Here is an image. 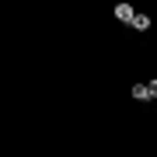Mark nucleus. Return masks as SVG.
<instances>
[{"mask_svg": "<svg viewBox=\"0 0 157 157\" xmlns=\"http://www.w3.org/2000/svg\"><path fill=\"white\" fill-rule=\"evenodd\" d=\"M115 17L119 21H126V25H133V17H136V11L129 4H115Z\"/></svg>", "mask_w": 157, "mask_h": 157, "instance_id": "nucleus-1", "label": "nucleus"}, {"mask_svg": "<svg viewBox=\"0 0 157 157\" xmlns=\"http://www.w3.org/2000/svg\"><path fill=\"white\" fill-rule=\"evenodd\" d=\"M133 98L136 101H150V84H136L133 87Z\"/></svg>", "mask_w": 157, "mask_h": 157, "instance_id": "nucleus-2", "label": "nucleus"}, {"mask_svg": "<svg viewBox=\"0 0 157 157\" xmlns=\"http://www.w3.org/2000/svg\"><path fill=\"white\" fill-rule=\"evenodd\" d=\"M133 28L136 32H147V28H150V17H147V14H136L133 17Z\"/></svg>", "mask_w": 157, "mask_h": 157, "instance_id": "nucleus-3", "label": "nucleus"}, {"mask_svg": "<svg viewBox=\"0 0 157 157\" xmlns=\"http://www.w3.org/2000/svg\"><path fill=\"white\" fill-rule=\"evenodd\" d=\"M150 98H157V80H150Z\"/></svg>", "mask_w": 157, "mask_h": 157, "instance_id": "nucleus-4", "label": "nucleus"}]
</instances>
